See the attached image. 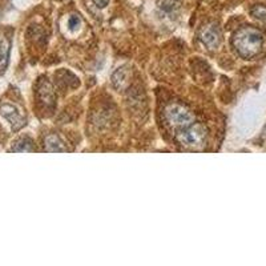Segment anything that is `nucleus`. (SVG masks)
Here are the masks:
<instances>
[{
    "label": "nucleus",
    "mask_w": 266,
    "mask_h": 266,
    "mask_svg": "<svg viewBox=\"0 0 266 266\" xmlns=\"http://www.w3.org/2000/svg\"><path fill=\"white\" fill-rule=\"evenodd\" d=\"M12 152H32L33 150V141L29 137H23L20 139L15 145L12 146Z\"/></svg>",
    "instance_id": "obj_9"
},
{
    "label": "nucleus",
    "mask_w": 266,
    "mask_h": 266,
    "mask_svg": "<svg viewBox=\"0 0 266 266\" xmlns=\"http://www.w3.org/2000/svg\"><path fill=\"white\" fill-rule=\"evenodd\" d=\"M44 148H46L47 152H65L67 148L64 146L60 137L56 136V135H49L44 140Z\"/></svg>",
    "instance_id": "obj_8"
},
{
    "label": "nucleus",
    "mask_w": 266,
    "mask_h": 266,
    "mask_svg": "<svg viewBox=\"0 0 266 266\" xmlns=\"http://www.w3.org/2000/svg\"><path fill=\"white\" fill-rule=\"evenodd\" d=\"M36 93L37 98L42 101L43 104L48 108H53L56 104V96L53 92L52 84L49 83L47 79H40L37 83V88H36Z\"/></svg>",
    "instance_id": "obj_5"
},
{
    "label": "nucleus",
    "mask_w": 266,
    "mask_h": 266,
    "mask_svg": "<svg viewBox=\"0 0 266 266\" xmlns=\"http://www.w3.org/2000/svg\"><path fill=\"white\" fill-rule=\"evenodd\" d=\"M92 2H93L99 8H104V7H107L108 3H109V0H92Z\"/></svg>",
    "instance_id": "obj_14"
},
{
    "label": "nucleus",
    "mask_w": 266,
    "mask_h": 266,
    "mask_svg": "<svg viewBox=\"0 0 266 266\" xmlns=\"http://www.w3.org/2000/svg\"><path fill=\"white\" fill-rule=\"evenodd\" d=\"M200 39L202 44L208 49H216L220 46L221 39H222V33L217 23L206 24L200 32Z\"/></svg>",
    "instance_id": "obj_4"
},
{
    "label": "nucleus",
    "mask_w": 266,
    "mask_h": 266,
    "mask_svg": "<svg viewBox=\"0 0 266 266\" xmlns=\"http://www.w3.org/2000/svg\"><path fill=\"white\" fill-rule=\"evenodd\" d=\"M208 130L200 123H192L191 125L179 129L176 133V140L180 145L189 149H201L206 144Z\"/></svg>",
    "instance_id": "obj_2"
},
{
    "label": "nucleus",
    "mask_w": 266,
    "mask_h": 266,
    "mask_svg": "<svg viewBox=\"0 0 266 266\" xmlns=\"http://www.w3.org/2000/svg\"><path fill=\"white\" fill-rule=\"evenodd\" d=\"M164 116L165 120L168 121L173 128H185L195 123V116L189 112L186 108L179 104H170L164 110Z\"/></svg>",
    "instance_id": "obj_3"
},
{
    "label": "nucleus",
    "mask_w": 266,
    "mask_h": 266,
    "mask_svg": "<svg viewBox=\"0 0 266 266\" xmlns=\"http://www.w3.org/2000/svg\"><path fill=\"white\" fill-rule=\"evenodd\" d=\"M80 24H81V19L78 16V15H72V16L68 19V27L71 31H76V29L80 27Z\"/></svg>",
    "instance_id": "obj_13"
},
{
    "label": "nucleus",
    "mask_w": 266,
    "mask_h": 266,
    "mask_svg": "<svg viewBox=\"0 0 266 266\" xmlns=\"http://www.w3.org/2000/svg\"><path fill=\"white\" fill-rule=\"evenodd\" d=\"M250 13H252V16L256 17L257 20H260L262 23H266V7L265 6H261V4H257L254 6L252 10H250Z\"/></svg>",
    "instance_id": "obj_12"
},
{
    "label": "nucleus",
    "mask_w": 266,
    "mask_h": 266,
    "mask_svg": "<svg viewBox=\"0 0 266 266\" xmlns=\"http://www.w3.org/2000/svg\"><path fill=\"white\" fill-rule=\"evenodd\" d=\"M127 72H125V69L121 68V69H117L116 72L113 73V76H112V81H113L115 87L117 88V89H123L124 85L127 84Z\"/></svg>",
    "instance_id": "obj_10"
},
{
    "label": "nucleus",
    "mask_w": 266,
    "mask_h": 266,
    "mask_svg": "<svg viewBox=\"0 0 266 266\" xmlns=\"http://www.w3.org/2000/svg\"><path fill=\"white\" fill-rule=\"evenodd\" d=\"M232 44L241 58L250 60L262 51L263 35L254 27H242L233 33Z\"/></svg>",
    "instance_id": "obj_1"
},
{
    "label": "nucleus",
    "mask_w": 266,
    "mask_h": 266,
    "mask_svg": "<svg viewBox=\"0 0 266 266\" xmlns=\"http://www.w3.org/2000/svg\"><path fill=\"white\" fill-rule=\"evenodd\" d=\"M181 0H159V8L164 12H173L180 8Z\"/></svg>",
    "instance_id": "obj_11"
},
{
    "label": "nucleus",
    "mask_w": 266,
    "mask_h": 266,
    "mask_svg": "<svg viewBox=\"0 0 266 266\" xmlns=\"http://www.w3.org/2000/svg\"><path fill=\"white\" fill-rule=\"evenodd\" d=\"M0 115L10 121V124L12 125L13 130L20 129L22 127L26 125V119L22 116V113L19 112L15 105L12 104H3L0 107Z\"/></svg>",
    "instance_id": "obj_6"
},
{
    "label": "nucleus",
    "mask_w": 266,
    "mask_h": 266,
    "mask_svg": "<svg viewBox=\"0 0 266 266\" xmlns=\"http://www.w3.org/2000/svg\"><path fill=\"white\" fill-rule=\"evenodd\" d=\"M11 42L10 39L4 35H0V73L4 72V69L8 65V59H10Z\"/></svg>",
    "instance_id": "obj_7"
}]
</instances>
